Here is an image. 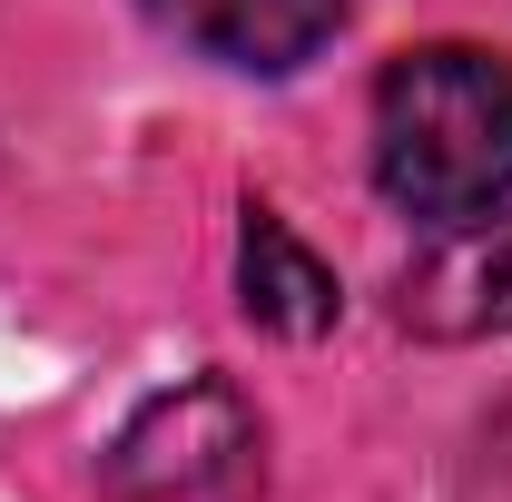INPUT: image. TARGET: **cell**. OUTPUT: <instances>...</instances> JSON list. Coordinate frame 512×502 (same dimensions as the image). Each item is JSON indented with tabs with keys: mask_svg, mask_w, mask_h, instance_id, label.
I'll use <instances>...</instances> for the list:
<instances>
[{
	"mask_svg": "<svg viewBox=\"0 0 512 502\" xmlns=\"http://www.w3.org/2000/svg\"><path fill=\"white\" fill-rule=\"evenodd\" d=\"M375 188L434 237L512 197V50L424 40L375 79Z\"/></svg>",
	"mask_w": 512,
	"mask_h": 502,
	"instance_id": "1",
	"label": "cell"
},
{
	"mask_svg": "<svg viewBox=\"0 0 512 502\" xmlns=\"http://www.w3.org/2000/svg\"><path fill=\"white\" fill-rule=\"evenodd\" d=\"M99 493L109 502H256L266 493V424L227 375H188L119 424Z\"/></svg>",
	"mask_w": 512,
	"mask_h": 502,
	"instance_id": "2",
	"label": "cell"
},
{
	"mask_svg": "<svg viewBox=\"0 0 512 502\" xmlns=\"http://www.w3.org/2000/svg\"><path fill=\"white\" fill-rule=\"evenodd\" d=\"M404 325L424 345L512 335V197H493L463 227H434V247L404 266Z\"/></svg>",
	"mask_w": 512,
	"mask_h": 502,
	"instance_id": "3",
	"label": "cell"
},
{
	"mask_svg": "<svg viewBox=\"0 0 512 502\" xmlns=\"http://www.w3.org/2000/svg\"><path fill=\"white\" fill-rule=\"evenodd\" d=\"M138 10L237 79H296L345 30V0H138Z\"/></svg>",
	"mask_w": 512,
	"mask_h": 502,
	"instance_id": "4",
	"label": "cell"
},
{
	"mask_svg": "<svg viewBox=\"0 0 512 502\" xmlns=\"http://www.w3.org/2000/svg\"><path fill=\"white\" fill-rule=\"evenodd\" d=\"M237 306H247V325L286 335V345H316V335H335V315H345L335 266L276 207H256V197H247V227H237Z\"/></svg>",
	"mask_w": 512,
	"mask_h": 502,
	"instance_id": "5",
	"label": "cell"
}]
</instances>
